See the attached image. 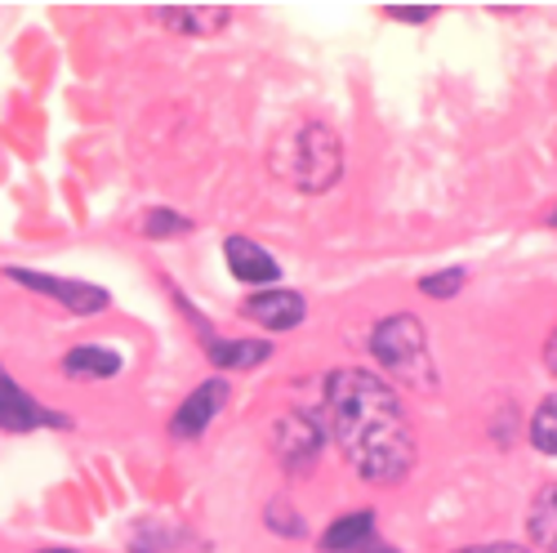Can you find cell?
<instances>
[{
  "instance_id": "obj_17",
  "label": "cell",
  "mask_w": 557,
  "mask_h": 553,
  "mask_svg": "<svg viewBox=\"0 0 557 553\" xmlns=\"http://www.w3.org/2000/svg\"><path fill=\"white\" fill-rule=\"evenodd\" d=\"M463 282H469V272H463V268H446V272H429L424 282H420V291L433 295V299H450V295H459Z\"/></svg>"
},
{
  "instance_id": "obj_11",
  "label": "cell",
  "mask_w": 557,
  "mask_h": 553,
  "mask_svg": "<svg viewBox=\"0 0 557 553\" xmlns=\"http://www.w3.org/2000/svg\"><path fill=\"white\" fill-rule=\"evenodd\" d=\"M268 357H272L268 340H210V361L227 366V371H255Z\"/></svg>"
},
{
  "instance_id": "obj_1",
  "label": "cell",
  "mask_w": 557,
  "mask_h": 553,
  "mask_svg": "<svg viewBox=\"0 0 557 553\" xmlns=\"http://www.w3.org/2000/svg\"><path fill=\"white\" fill-rule=\"evenodd\" d=\"M326 420L344 459L366 482H401L414 465V429L397 393L370 371H335L326 380Z\"/></svg>"
},
{
  "instance_id": "obj_8",
  "label": "cell",
  "mask_w": 557,
  "mask_h": 553,
  "mask_svg": "<svg viewBox=\"0 0 557 553\" xmlns=\"http://www.w3.org/2000/svg\"><path fill=\"white\" fill-rule=\"evenodd\" d=\"M223 255H227L232 276H237V282H246V286H263V282H276V276H282L276 259H272L259 242H250V237H227V242H223Z\"/></svg>"
},
{
  "instance_id": "obj_14",
  "label": "cell",
  "mask_w": 557,
  "mask_h": 553,
  "mask_svg": "<svg viewBox=\"0 0 557 553\" xmlns=\"http://www.w3.org/2000/svg\"><path fill=\"white\" fill-rule=\"evenodd\" d=\"M161 23L178 27V32H219L227 23V10L219 5H201V10H161Z\"/></svg>"
},
{
  "instance_id": "obj_10",
  "label": "cell",
  "mask_w": 557,
  "mask_h": 553,
  "mask_svg": "<svg viewBox=\"0 0 557 553\" xmlns=\"http://www.w3.org/2000/svg\"><path fill=\"white\" fill-rule=\"evenodd\" d=\"M370 531H375V514L370 509H357L339 523L326 527V536H321V553H352V549H366L370 544Z\"/></svg>"
},
{
  "instance_id": "obj_23",
  "label": "cell",
  "mask_w": 557,
  "mask_h": 553,
  "mask_svg": "<svg viewBox=\"0 0 557 553\" xmlns=\"http://www.w3.org/2000/svg\"><path fill=\"white\" fill-rule=\"evenodd\" d=\"M40 553H67V549H40Z\"/></svg>"
},
{
  "instance_id": "obj_12",
  "label": "cell",
  "mask_w": 557,
  "mask_h": 553,
  "mask_svg": "<svg viewBox=\"0 0 557 553\" xmlns=\"http://www.w3.org/2000/svg\"><path fill=\"white\" fill-rule=\"evenodd\" d=\"M63 371L72 380H112L121 371V353H112V348H72L63 357Z\"/></svg>"
},
{
  "instance_id": "obj_4",
  "label": "cell",
  "mask_w": 557,
  "mask_h": 553,
  "mask_svg": "<svg viewBox=\"0 0 557 553\" xmlns=\"http://www.w3.org/2000/svg\"><path fill=\"white\" fill-rule=\"evenodd\" d=\"M10 282H18V286H27V291H40V295H50V299H59L63 308H72V312H103L108 308V291L103 286H89V282H67V276H50V272H32V268H10L5 272Z\"/></svg>"
},
{
  "instance_id": "obj_19",
  "label": "cell",
  "mask_w": 557,
  "mask_h": 553,
  "mask_svg": "<svg viewBox=\"0 0 557 553\" xmlns=\"http://www.w3.org/2000/svg\"><path fill=\"white\" fill-rule=\"evenodd\" d=\"M459 553H531L522 544H478V549H459Z\"/></svg>"
},
{
  "instance_id": "obj_21",
  "label": "cell",
  "mask_w": 557,
  "mask_h": 553,
  "mask_svg": "<svg viewBox=\"0 0 557 553\" xmlns=\"http://www.w3.org/2000/svg\"><path fill=\"white\" fill-rule=\"evenodd\" d=\"M361 553H397V549H393V544H380V540H370Z\"/></svg>"
},
{
  "instance_id": "obj_7",
  "label": "cell",
  "mask_w": 557,
  "mask_h": 553,
  "mask_svg": "<svg viewBox=\"0 0 557 553\" xmlns=\"http://www.w3.org/2000/svg\"><path fill=\"white\" fill-rule=\"evenodd\" d=\"M242 312H246L250 321H259L263 331H290V327H299V321H304L308 304H304L299 291H268V295L246 299Z\"/></svg>"
},
{
  "instance_id": "obj_2",
  "label": "cell",
  "mask_w": 557,
  "mask_h": 553,
  "mask_svg": "<svg viewBox=\"0 0 557 553\" xmlns=\"http://www.w3.org/2000/svg\"><path fill=\"white\" fill-rule=\"evenodd\" d=\"M344 170V144L331 125L299 121L272 144V174L299 193H326Z\"/></svg>"
},
{
  "instance_id": "obj_22",
  "label": "cell",
  "mask_w": 557,
  "mask_h": 553,
  "mask_svg": "<svg viewBox=\"0 0 557 553\" xmlns=\"http://www.w3.org/2000/svg\"><path fill=\"white\" fill-rule=\"evenodd\" d=\"M548 223H553V228H557V206H553V214H548Z\"/></svg>"
},
{
  "instance_id": "obj_6",
  "label": "cell",
  "mask_w": 557,
  "mask_h": 553,
  "mask_svg": "<svg viewBox=\"0 0 557 553\" xmlns=\"http://www.w3.org/2000/svg\"><path fill=\"white\" fill-rule=\"evenodd\" d=\"M40 425H67V420L54 410H45L27 389H18L5 371H0V429L5 433H32Z\"/></svg>"
},
{
  "instance_id": "obj_3",
  "label": "cell",
  "mask_w": 557,
  "mask_h": 553,
  "mask_svg": "<svg viewBox=\"0 0 557 553\" xmlns=\"http://www.w3.org/2000/svg\"><path fill=\"white\" fill-rule=\"evenodd\" d=\"M370 353H375L380 366L410 384V389H433L437 384V371H433V353H429V335L420 327V317L410 312H393L384 317L375 335H370Z\"/></svg>"
},
{
  "instance_id": "obj_20",
  "label": "cell",
  "mask_w": 557,
  "mask_h": 553,
  "mask_svg": "<svg viewBox=\"0 0 557 553\" xmlns=\"http://www.w3.org/2000/svg\"><path fill=\"white\" fill-rule=\"evenodd\" d=\"M544 361H548V371L557 376V327H553V335H548V344H544Z\"/></svg>"
},
{
  "instance_id": "obj_16",
  "label": "cell",
  "mask_w": 557,
  "mask_h": 553,
  "mask_svg": "<svg viewBox=\"0 0 557 553\" xmlns=\"http://www.w3.org/2000/svg\"><path fill=\"white\" fill-rule=\"evenodd\" d=\"M188 228L193 223L183 214H174V210H148L144 219H138V233H144V237H183Z\"/></svg>"
},
{
  "instance_id": "obj_18",
  "label": "cell",
  "mask_w": 557,
  "mask_h": 553,
  "mask_svg": "<svg viewBox=\"0 0 557 553\" xmlns=\"http://www.w3.org/2000/svg\"><path fill=\"white\" fill-rule=\"evenodd\" d=\"M433 10L429 5H388V19H401V23H424Z\"/></svg>"
},
{
  "instance_id": "obj_9",
  "label": "cell",
  "mask_w": 557,
  "mask_h": 553,
  "mask_svg": "<svg viewBox=\"0 0 557 553\" xmlns=\"http://www.w3.org/2000/svg\"><path fill=\"white\" fill-rule=\"evenodd\" d=\"M317 451H321V429L308 420V415H286V420L276 425V455H282L290 469L312 465Z\"/></svg>"
},
{
  "instance_id": "obj_5",
  "label": "cell",
  "mask_w": 557,
  "mask_h": 553,
  "mask_svg": "<svg viewBox=\"0 0 557 553\" xmlns=\"http://www.w3.org/2000/svg\"><path fill=\"white\" fill-rule=\"evenodd\" d=\"M223 402H227V384H223V380H206V384H197V389L188 393V402L174 410L170 438H178V442L201 438V433L210 429V420L223 410Z\"/></svg>"
},
{
  "instance_id": "obj_13",
  "label": "cell",
  "mask_w": 557,
  "mask_h": 553,
  "mask_svg": "<svg viewBox=\"0 0 557 553\" xmlns=\"http://www.w3.org/2000/svg\"><path fill=\"white\" fill-rule=\"evenodd\" d=\"M531 540L540 549H557V487H544L531 504Z\"/></svg>"
},
{
  "instance_id": "obj_15",
  "label": "cell",
  "mask_w": 557,
  "mask_h": 553,
  "mask_svg": "<svg viewBox=\"0 0 557 553\" xmlns=\"http://www.w3.org/2000/svg\"><path fill=\"white\" fill-rule=\"evenodd\" d=\"M531 446L544 455H557V393H548L531 415Z\"/></svg>"
}]
</instances>
